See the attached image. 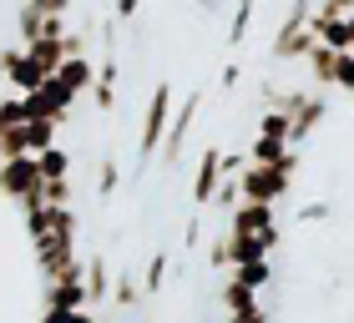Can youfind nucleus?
<instances>
[{
	"mask_svg": "<svg viewBox=\"0 0 354 323\" xmlns=\"http://www.w3.org/2000/svg\"><path fill=\"white\" fill-rule=\"evenodd\" d=\"M299 172V152H288L279 167H243L238 172V197L243 202H283L288 197V182H294Z\"/></svg>",
	"mask_w": 354,
	"mask_h": 323,
	"instance_id": "obj_1",
	"label": "nucleus"
},
{
	"mask_svg": "<svg viewBox=\"0 0 354 323\" xmlns=\"http://www.w3.org/2000/svg\"><path fill=\"white\" fill-rule=\"evenodd\" d=\"M167 111H172V81H157L152 96H147V111H142V137H137V162H147L162 152V137H167Z\"/></svg>",
	"mask_w": 354,
	"mask_h": 323,
	"instance_id": "obj_2",
	"label": "nucleus"
},
{
	"mask_svg": "<svg viewBox=\"0 0 354 323\" xmlns=\"http://www.w3.org/2000/svg\"><path fill=\"white\" fill-rule=\"evenodd\" d=\"M21 106H26V121H56V126H61V121L71 117L76 96H71L66 86H61L56 76H46L36 91H26V96H21Z\"/></svg>",
	"mask_w": 354,
	"mask_h": 323,
	"instance_id": "obj_3",
	"label": "nucleus"
},
{
	"mask_svg": "<svg viewBox=\"0 0 354 323\" xmlns=\"http://www.w3.org/2000/svg\"><path fill=\"white\" fill-rule=\"evenodd\" d=\"M0 192H6L10 202H41V172H36V157H10L0 162Z\"/></svg>",
	"mask_w": 354,
	"mask_h": 323,
	"instance_id": "obj_4",
	"label": "nucleus"
},
{
	"mask_svg": "<svg viewBox=\"0 0 354 323\" xmlns=\"http://www.w3.org/2000/svg\"><path fill=\"white\" fill-rule=\"evenodd\" d=\"M228 233H248V237H263L268 248H279V217L268 202H238L228 213Z\"/></svg>",
	"mask_w": 354,
	"mask_h": 323,
	"instance_id": "obj_5",
	"label": "nucleus"
},
{
	"mask_svg": "<svg viewBox=\"0 0 354 323\" xmlns=\"http://www.w3.org/2000/svg\"><path fill=\"white\" fill-rule=\"evenodd\" d=\"M0 76L10 81L15 86V96H26V91H36L41 81H46V71L36 66V61H30L21 46H6V51H0Z\"/></svg>",
	"mask_w": 354,
	"mask_h": 323,
	"instance_id": "obj_6",
	"label": "nucleus"
},
{
	"mask_svg": "<svg viewBox=\"0 0 354 323\" xmlns=\"http://www.w3.org/2000/svg\"><path fill=\"white\" fill-rule=\"evenodd\" d=\"M198 111H203V91H192L183 106H177V117H172V126H167V137H162V157H167V167L177 157H183V147H187V137H192V121H198Z\"/></svg>",
	"mask_w": 354,
	"mask_h": 323,
	"instance_id": "obj_7",
	"label": "nucleus"
},
{
	"mask_svg": "<svg viewBox=\"0 0 354 323\" xmlns=\"http://www.w3.org/2000/svg\"><path fill=\"white\" fill-rule=\"evenodd\" d=\"M329 117V101H324V96H304V101H299V111H294V117H288V147H299V141H309L314 132H319V121H324Z\"/></svg>",
	"mask_w": 354,
	"mask_h": 323,
	"instance_id": "obj_8",
	"label": "nucleus"
},
{
	"mask_svg": "<svg viewBox=\"0 0 354 323\" xmlns=\"http://www.w3.org/2000/svg\"><path fill=\"white\" fill-rule=\"evenodd\" d=\"M218 182H223V152L207 147L203 162H198V177H192V202H198V213H207V202H213Z\"/></svg>",
	"mask_w": 354,
	"mask_h": 323,
	"instance_id": "obj_9",
	"label": "nucleus"
},
{
	"mask_svg": "<svg viewBox=\"0 0 354 323\" xmlns=\"http://www.w3.org/2000/svg\"><path fill=\"white\" fill-rule=\"evenodd\" d=\"M56 81L82 101V96H91V86H96V61L91 56H66V61H61V71H56Z\"/></svg>",
	"mask_w": 354,
	"mask_h": 323,
	"instance_id": "obj_10",
	"label": "nucleus"
},
{
	"mask_svg": "<svg viewBox=\"0 0 354 323\" xmlns=\"http://www.w3.org/2000/svg\"><path fill=\"white\" fill-rule=\"evenodd\" d=\"M223 313H228V318H238V313H259V288H248V283H238L233 278V273H228V278H223Z\"/></svg>",
	"mask_w": 354,
	"mask_h": 323,
	"instance_id": "obj_11",
	"label": "nucleus"
},
{
	"mask_svg": "<svg viewBox=\"0 0 354 323\" xmlns=\"http://www.w3.org/2000/svg\"><path fill=\"white\" fill-rule=\"evenodd\" d=\"M46 309H91V303H86V283H82V278H56V283H46Z\"/></svg>",
	"mask_w": 354,
	"mask_h": 323,
	"instance_id": "obj_12",
	"label": "nucleus"
},
{
	"mask_svg": "<svg viewBox=\"0 0 354 323\" xmlns=\"http://www.w3.org/2000/svg\"><path fill=\"white\" fill-rule=\"evenodd\" d=\"M86 303H106L111 298V268H106V257L102 253H91L86 257Z\"/></svg>",
	"mask_w": 354,
	"mask_h": 323,
	"instance_id": "obj_13",
	"label": "nucleus"
},
{
	"mask_svg": "<svg viewBox=\"0 0 354 323\" xmlns=\"http://www.w3.org/2000/svg\"><path fill=\"white\" fill-rule=\"evenodd\" d=\"M21 51H26L30 61H36V66H41L46 76H56V71H61V61H66V56H61V41H46V36H36V41H26Z\"/></svg>",
	"mask_w": 354,
	"mask_h": 323,
	"instance_id": "obj_14",
	"label": "nucleus"
},
{
	"mask_svg": "<svg viewBox=\"0 0 354 323\" xmlns=\"http://www.w3.org/2000/svg\"><path fill=\"white\" fill-rule=\"evenodd\" d=\"M21 147H26V157H41L46 147H56V121H26L21 126Z\"/></svg>",
	"mask_w": 354,
	"mask_h": 323,
	"instance_id": "obj_15",
	"label": "nucleus"
},
{
	"mask_svg": "<svg viewBox=\"0 0 354 323\" xmlns=\"http://www.w3.org/2000/svg\"><path fill=\"white\" fill-rule=\"evenodd\" d=\"M36 172H41V182H61V177H71V152L66 147H46L36 157Z\"/></svg>",
	"mask_w": 354,
	"mask_h": 323,
	"instance_id": "obj_16",
	"label": "nucleus"
},
{
	"mask_svg": "<svg viewBox=\"0 0 354 323\" xmlns=\"http://www.w3.org/2000/svg\"><path fill=\"white\" fill-rule=\"evenodd\" d=\"M334 56H339V51H329L324 41H314V51L304 56V66H309V76L319 81V86H329V81H334Z\"/></svg>",
	"mask_w": 354,
	"mask_h": 323,
	"instance_id": "obj_17",
	"label": "nucleus"
},
{
	"mask_svg": "<svg viewBox=\"0 0 354 323\" xmlns=\"http://www.w3.org/2000/svg\"><path fill=\"white\" fill-rule=\"evenodd\" d=\"M41 237H71L76 242V213L71 207H46V233Z\"/></svg>",
	"mask_w": 354,
	"mask_h": 323,
	"instance_id": "obj_18",
	"label": "nucleus"
},
{
	"mask_svg": "<svg viewBox=\"0 0 354 323\" xmlns=\"http://www.w3.org/2000/svg\"><path fill=\"white\" fill-rule=\"evenodd\" d=\"M167 278V248H157L152 257H147V273H142V293H162V283Z\"/></svg>",
	"mask_w": 354,
	"mask_h": 323,
	"instance_id": "obj_19",
	"label": "nucleus"
},
{
	"mask_svg": "<svg viewBox=\"0 0 354 323\" xmlns=\"http://www.w3.org/2000/svg\"><path fill=\"white\" fill-rule=\"evenodd\" d=\"M248 21H253V0H238V6H233V21H228V46H243Z\"/></svg>",
	"mask_w": 354,
	"mask_h": 323,
	"instance_id": "obj_20",
	"label": "nucleus"
},
{
	"mask_svg": "<svg viewBox=\"0 0 354 323\" xmlns=\"http://www.w3.org/2000/svg\"><path fill=\"white\" fill-rule=\"evenodd\" d=\"M111 303H117V309H137V303H142V288L122 273V278H111Z\"/></svg>",
	"mask_w": 354,
	"mask_h": 323,
	"instance_id": "obj_21",
	"label": "nucleus"
},
{
	"mask_svg": "<svg viewBox=\"0 0 354 323\" xmlns=\"http://www.w3.org/2000/svg\"><path fill=\"white\" fill-rule=\"evenodd\" d=\"M259 137H273V141H288V117H283V111H263V117H259Z\"/></svg>",
	"mask_w": 354,
	"mask_h": 323,
	"instance_id": "obj_22",
	"label": "nucleus"
},
{
	"mask_svg": "<svg viewBox=\"0 0 354 323\" xmlns=\"http://www.w3.org/2000/svg\"><path fill=\"white\" fill-rule=\"evenodd\" d=\"M329 86H339V91L354 96V51H339V56H334V81H329Z\"/></svg>",
	"mask_w": 354,
	"mask_h": 323,
	"instance_id": "obj_23",
	"label": "nucleus"
},
{
	"mask_svg": "<svg viewBox=\"0 0 354 323\" xmlns=\"http://www.w3.org/2000/svg\"><path fill=\"white\" fill-rule=\"evenodd\" d=\"M117 182H122V167H117V157H106L102 162V177H96V197H111V192H117Z\"/></svg>",
	"mask_w": 354,
	"mask_h": 323,
	"instance_id": "obj_24",
	"label": "nucleus"
},
{
	"mask_svg": "<svg viewBox=\"0 0 354 323\" xmlns=\"http://www.w3.org/2000/svg\"><path fill=\"white\" fill-rule=\"evenodd\" d=\"M233 278L248 283V288H263V283L273 278V268H268V263H248V268H233Z\"/></svg>",
	"mask_w": 354,
	"mask_h": 323,
	"instance_id": "obj_25",
	"label": "nucleus"
},
{
	"mask_svg": "<svg viewBox=\"0 0 354 323\" xmlns=\"http://www.w3.org/2000/svg\"><path fill=\"white\" fill-rule=\"evenodd\" d=\"M41 323H96L91 309H46Z\"/></svg>",
	"mask_w": 354,
	"mask_h": 323,
	"instance_id": "obj_26",
	"label": "nucleus"
},
{
	"mask_svg": "<svg viewBox=\"0 0 354 323\" xmlns=\"http://www.w3.org/2000/svg\"><path fill=\"white\" fill-rule=\"evenodd\" d=\"M21 121H26L21 96H6V101H0V132H10V126H21Z\"/></svg>",
	"mask_w": 354,
	"mask_h": 323,
	"instance_id": "obj_27",
	"label": "nucleus"
},
{
	"mask_svg": "<svg viewBox=\"0 0 354 323\" xmlns=\"http://www.w3.org/2000/svg\"><path fill=\"white\" fill-rule=\"evenodd\" d=\"M207 268H218V273H228V233L207 242Z\"/></svg>",
	"mask_w": 354,
	"mask_h": 323,
	"instance_id": "obj_28",
	"label": "nucleus"
},
{
	"mask_svg": "<svg viewBox=\"0 0 354 323\" xmlns=\"http://www.w3.org/2000/svg\"><path fill=\"white\" fill-rule=\"evenodd\" d=\"M61 56H86V36L82 30H66V36H61Z\"/></svg>",
	"mask_w": 354,
	"mask_h": 323,
	"instance_id": "obj_29",
	"label": "nucleus"
},
{
	"mask_svg": "<svg viewBox=\"0 0 354 323\" xmlns=\"http://www.w3.org/2000/svg\"><path fill=\"white\" fill-rule=\"evenodd\" d=\"M26 6L36 10V15H66V10H71V0H26Z\"/></svg>",
	"mask_w": 354,
	"mask_h": 323,
	"instance_id": "obj_30",
	"label": "nucleus"
},
{
	"mask_svg": "<svg viewBox=\"0 0 354 323\" xmlns=\"http://www.w3.org/2000/svg\"><path fill=\"white\" fill-rule=\"evenodd\" d=\"M137 10H142V0H117V6H111V21H132Z\"/></svg>",
	"mask_w": 354,
	"mask_h": 323,
	"instance_id": "obj_31",
	"label": "nucleus"
},
{
	"mask_svg": "<svg viewBox=\"0 0 354 323\" xmlns=\"http://www.w3.org/2000/svg\"><path fill=\"white\" fill-rule=\"evenodd\" d=\"M238 81H243V71H238V66H223V81H218V86H223V91H233V86H238Z\"/></svg>",
	"mask_w": 354,
	"mask_h": 323,
	"instance_id": "obj_32",
	"label": "nucleus"
},
{
	"mask_svg": "<svg viewBox=\"0 0 354 323\" xmlns=\"http://www.w3.org/2000/svg\"><path fill=\"white\" fill-rule=\"evenodd\" d=\"M299 217H304V222H319V217H329V207H324V202H314V207H304Z\"/></svg>",
	"mask_w": 354,
	"mask_h": 323,
	"instance_id": "obj_33",
	"label": "nucleus"
},
{
	"mask_svg": "<svg viewBox=\"0 0 354 323\" xmlns=\"http://www.w3.org/2000/svg\"><path fill=\"white\" fill-rule=\"evenodd\" d=\"M228 323H268V318H263V309H259V313H238V318H228Z\"/></svg>",
	"mask_w": 354,
	"mask_h": 323,
	"instance_id": "obj_34",
	"label": "nucleus"
},
{
	"mask_svg": "<svg viewBox=\"0 0 354 323\" xmlns=\"http://www.w3.org/2000/svg\"><path fill=\"white\" fill-rule=\"evenodd\" d=\"M344 30H349V51H354V15H344Z\"/></svg>",
	"mask_w": 354,
	"mask_h": 323,
	"instance_id": "obj_35",
	"label": "nucleus"
},
{
	"mask_svg": "<svg viewBox=\"0 0 354 323\" xmlns=\"http://www.w3.org/2000/svg\"><path fill=\"white\" fill-rule=\"evenodd\" d=\"M198 6H203V10H207V15H213V10H218V6H223V0H198Z\"/></svg>",
	"mask_w": 354,
	"mask_h": 323,
	"instance_id": "obj_36",
	"label": "nucleus"
}]
</instances>
